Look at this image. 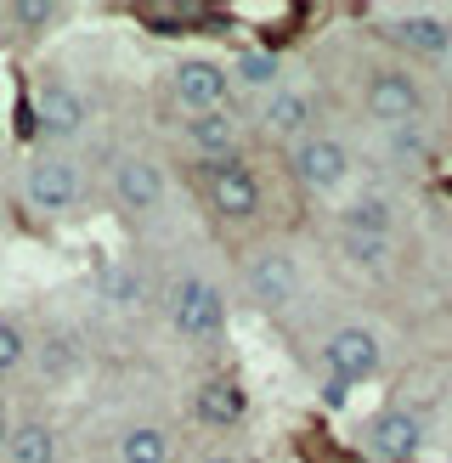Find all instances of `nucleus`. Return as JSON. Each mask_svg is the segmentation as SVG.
<instances>
[{"mask_svg":"<svg viewBox=\"0 0 452 463\" xmlns=\"http://www.w3.org/2000/svg\"><path fill=\"white\" fill-rule=\"evenodd\" d=\"M193 198L203 203L221 232H260L266 221V181L255 158H226V165H187Z\"/></svg>","mask_w":452,"mask_h":463,"instance_id":"nucleus-1","label":"nucleus"},{"mask_svg":"<svg viewBox=\"0 0 452 463\" xmlns=\"http://www.w3.org/2000/svg\"><path fill=\"white\" fill-rule=\"evenodd\" d=\"M17 198L40 221L80 215L85 198H90V165L74 147H34L17 170Z\"/></svg>","mask_w":452,"mask_h":463,"instance_id":"nucleus-2","label":"nucleus"},{"mask_svg":"<svg viewBox=\"0 0 452 463\" xmlns=\"http://www.w3.org/2000/svg\"><path fill=\"white\" fill-rule=\"evenodd\" d=\"M356 108L384 130L424 125L429 119V80L396 52L373 57V62H362V74H356Z\"/></svg>","mask_w":452,"mask_h":463,"instance_id":"nucleus-3","label":"nucleus"},{"mask_svg":"<svg viewBox=\"0 0 452 463\" xmlns=\"http://www.w3.org/2000/svg\"><path fill=\"white\" fill-rule=\"evenodd\" d=\"M158 311H165V328L181 345H215L226 339V322H232V306H226V288L210 271H175L165 288H158Z\"/></svg>","mask_w":452,"mask_h":463,"instance_id":"nucleus-4","label":"nucleus"},{"mask_svg":"<svg viewBox=\"0 0 452 463\" xmlns=\"http://www.w3.org/2000/svg\"><path fill=\"white\" fill-rule=\"evenodd\" d=\"M238 288L260 317H283V311H294L306 299V266H300V254L288 243L260 238V243H249L238 254Z\"/></svg>","mask_w":452,"mask_h":463,"instance_id":"nucleus-5","label":"nucleus"},{"mask_svg":"<svg viewBox=\"0 0 452 463\" xmlns=\"http://www.w3.org/2000/svg\"><path fill=\"white\" fill-rule=\"evenodd\" d=\"M102 193L125 226H153L170 210V170L153 153H113L102 165Z\"/></svg>","mask_w":452,"mask_h":463,"instance_id":"nucleus-6","label":"nucleus"},{"mask_svg":"<svg viewBox=\"0 0 452 463\" xmlns=\"http://www.w3.org/2000/svg\"><path fill=\"white\" fill-rule=\"evenodd\" d=\"M29 113H34V136L40 147H74L90 136V97L62 74V68H40L29 80Z\"/></svg>","mask_w":452,"mask_h":463,"instance_id":"nucleus-7","label":"nucleus"},{"mask_svg":"<svg viewBox=\"0 0 452 463\" xmlns=\"http://www.w3.org/2000/svg\"><path fill=\"white\" fill-rule=\"evenodd\" d=\"M283 165H288L294 187L306 198H345L351 181H356V147L339 130L316 125L311 136H300V142L283 153Z\"/></svg>","mask_w":452,"mask_h":463,"instance_id":"nucleus-8","label":"nucleus"},{"mask_svg":"<svg viewBox=\"0 0 452 463\" xmlns=\"http://www.w3.org/2000/svg\"><path fill=\"white\" fill-rule=\"evenodd\" d=\"M165 97L175 108V119H198V113H221V108H238V80H232V62L221 57H181L170 62L165 74Z\"/></svg>","mask_w":452,"mask_h":463,"instance_id":"nucleus-9","label":"nucleus"},{"mask_svg":"<svg viewBox=\"0 0 452 463\" xmlns=\"http://www.w3.org/2000/svg\"><path fill=\"white\" fill-rule=\"evenodd\" d=\"M316 373L339 390H362L384 373V345L373 328L362 322H334V328L316 339Z\"/></svg>","mask_w":452,"mask_h":463,"instance_id":"nucleus-10","label":"nucleus"},{"mask_svg":"<svg viewBox=\"0 0 452 463\" xmlns=\"http://www.w3.org/2000/svg\"><path fill=\"white\" fill-rule=\"evenodd\" d=\"M384 45L407 62H452V12L447 6H391L379 12Z\"/></svg>","mask_w":452,"mask_h":463,"instance_id":"nucleus-11","label":"nucleus"},{"mask_svg":"<svg viewBox=\"0 0 452 463\" xmlns=\"http://www.w3.org/2000/svg\"><path fill=\"white\" fill-rule=\"evenodd\" d=\"M368 463H413L429 447V424L419 407H379L356 424V441H351Z\"/></svg>","mask_w":452,"mask_h":463,"instance_id":"nucleus-12","label":"nucleus"},{"mask_svg":"<svg viewBox=\"0 0 452 463\" xmlns=\"http://www.w3.org/2000/svg\"><path fill=\"white\" fill-rule=\"evenodd\" d=\"M175 136L193 165H226V158H249L255 119L243 108H221V113H198V119H175Z\"/></svg>","mask_w":452,"mask_h":463,"instance_id":"nucleus-13","label":"nucleus"},{"mask_svg":"<svg viewBox=\"0 0 452 463\" xmlns=\"http://www.w3.org/2000/svg\"><path fill=\"white\" fill-rule=\"evenodd\" d=\"M249 119H255V136H266V142H278V147L288 153L300 136L316 130V102H311L306 85H288V80H283L271 97L255 102V113H249Z\"/></svg>","mask_w":452,"mask_h":463,"instance_id":"nucleus-14","label":"nucleus"},{"mask_svg":"<svg viewBox=\"0 0 452 463\" xmlns=\"http://www.w3.org/2000/svg\"><path fill=\"white\" fill-rule=\"evenodd\" d=\"M243 419H249V390L232 373H210V379L193 390V424L226 435V430H238Z\"/></svg>","mask_w":452,"mask_h":463,"instance_id":"nucleus-15","label":"nucleus"},{"mask_svg":"<svg viewBox=\"0 0 452 463\" xmlns=\"http://www.w3.org/2000/svg\"><path fill=\"white\" fill-rule=\"evenodd\" d=\"M181 435L165 419H130L113 435V463H175Z\"/></svg>","mask_w":452,"mask_h":463,"instance_id":"nucleus-16","label":"nucleus"},{"mask_svg":"<svg viewBox=\"0 0 452 463\" xmlns=\"http://www.w3.org/2000/svg\"><path fill=\"white\" fill-rule=\"evenodd\" d=\"M334 254L362 277H391L401 266V238H368V232H339Z\"/></svg>","mask_w":452,"mask_h":463,"instance_id":"nucleus-17","label":"nucleus"},{"mask_svg":"<svg viewBox=\"0 0 452 463\" xmlns=\"http://www.w3.org/2000/svg\"><path fill=\"white\" fill-rule=\"evenodd\" d=\"M97 294H102V306L108 311H142L147 299H153V283H147V271L142 266H130V260H108L97 271Z\"/></svg>","mask_w":452,"mask_h":463,"instance_id":"nucleus-18","label":"nucleus"},{"mask_svg":"<svg viewBox=\"0 0 452 463\" xmlns=\"http://www.w3.org/2000/svg\"><path fill=\"white\" fill-rule=\"evenodd\" d=\"M0 463H62V435L52 419H17Z\"/></svg>","mask_w":452,"mask_h":463,"instance_id":"nucleus-19","label":"nucleus"},{"mask_svg":"<svg viewBox=\"0 0 452 463\" xmlns=\"http://www.w3.org/2000/svg\"><path fill=\"white\" fill-rule=\"evenodd\" d=\"M62 17H68V6H57V0H6V6H0V23H6L23 45L45 40Z\"/></svg>","mask_w":452,"mask_h":463,"instance_id":"nucleus-20","label":"nucleus"},{"mask_svg":"<svg viewBox=\"0 0 452 463\" xmlns=\"http://www.w3.org/2000/svg\"><path fill=\"white\" fill-rule=\"evenodd\" d=\"M396 203L384 193H362L339 210V232H368V238H396Z\"/></svg>","mask_w":452,"mask_h":463,"instance_id":"nucleus-21","label":"nucleus"},{"mask_svg":"<svg viewBox=\"0 0 452 463\" xmlns=\"http://www.w3.org/2000/svg\"><path fill=\"white\" fill-rule=\"evenodd\" d=\"M232 80H238V90H249V97H271V90L283 85V68H278V57L271 52H243L238 62H232Z\"/></svg>","mask_w":452,"mask_h":463,"instance_id":"nucleus-22","label":"nucleus"},{"mask_svg":"<svg viewBox=\"0 0 452 463\" xmlns=\"http://www.w3.org/2000/svg\"><path fill=\"white\" fill-rule=\"evenodd\" d=\"M384 147H391L396 165L419 170V165H429V153H436V136H429V125H401V130H384Z\"/></svg>","mask_w":452,"mask_h":463,"instance_id":"nucleus-23","label":"nucleus"},{"mask_svg":"<svg viewBox=\"0 0 452 463\" xmlns=\"http://www.w3.org/2000/svg\"><path fill=\"white\" fill-rule=\"evenodd\" d=\"M34 362V345H29V328L17 317H0V384L17 379L23 367Z\"/></svg>","mask_w":452,"mask_h":463,"instance_id":"nucleus-24","label":"nucleus"},{"mask_svg":"<svg viewBox=\"0 0 452 463\" xmlns=\"http://www.w3.org/2000/svg\"><path fill=\"white\" fill-rule=\"evenodd\" d=\"M34 362H40L45 379H68L80 367V351H74V339H45L40 351H34Z\"/></svg>","mask_w":452,"mask_h":463,"instance_id":"nucleus-25","label":"nucleus"},{"mask_svg":"<svg viewBox=\"0 0 452 463\" xmlns=\"http://www.w3.org/2000/svg\"><path fill=\"white\" fill-rule=\"evenodd\" d=\"M12 430H17V412H12V402H6V396H0V452H6Z\"/></svg>","mask_w":452,"mask_h":463,"instance_id":"nucleus-26","label":"nucleus"},{"mask_svg":"<svg viewBox=\"0 0 452 463\" xmlns=\"http://www.w3.org/2000/svg\"><path fill=\"white\" fill-rule=\"evenodd\" d=\"M198 463H249V458H243L238 447H215V452H203Z\"/></svg>","mask_w":452,"mask_h":463,"instance_id":"nucleus-27","label":"nucleus"},{"mask_svg":"<svg viewBox=\"0 0 452 463\" xmlns=\"http://www.w3.org/2000/svg\"><path fill=\"white\" fill-rule=\"evenodd\" d=\"M447 90H452V62H447Z\"/></svg>","mask_w":452,"mask_h":463,"instance_id":"nucleus-28","label":"nucleus"}]
</instances>
